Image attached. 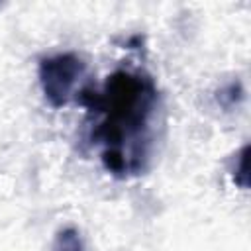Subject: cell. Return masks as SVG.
Returning <instances> with one entry per match:
<instances>
[{
  "instance_id": "1",
  "label": "cell",
  "mask_w": 251,
  "mask_h": 251,
  "mask_svg": "<svg viewBox=\"0 0 251 251\" xmlns=\"http://www.w3.org/2000/svg\"><path fill=\"white\" fill-rule=\"evenodd\" d=\"M82 73H84V61L75 53H57L43 57L39 61L37 75H39L41 92L49 102V106L53 108L65 106L71 100L73 90L80 80Z\"/></svg>"
},
{
  "instance_id": "2",
  "label": "cell",
  "mask_w": 251,
  "mask_h": 251,
  "mask_svg": "<svg viewBox=\"0 0 251 251\" xmlns=\"http://www.w3.org/2000/svg\"><path fill=\"white\" fill-rule=\"evenodd\" d=\"M53 251H84L80 233L71 226L59 229L53 241Z\"/></svg>"
},
{
  "instance_id": "3",
  "label": "cell",
  "mask_w": 251,
  "mask_h": 251,
  "mask_svg": "<svg viewBox=\"0 0 251 251\" xmlns=\"http://www.w3.org/2000/svg\"><path fill=\"white\" fill-rule=\"evenodd\" d=\"M218 104L224 108H233L239 104V100L243 98V86L239 80H233L229 84H226L220 92H218Z\"/></svg>"
},
{
  "instance_id": "4",
  "label": "cell",
  "mask_w": 251,
  "mask_h": 251,
  "mask_svg": "<svg viewBox=\"0 0 251 251\" xmlns=\"http://www.w3.org/2000/svg\"><path fill=\"white\" fill-rule=\"evenodd\" d=\"M247 151H249V145H243L237 153H235V159H233V167H231V176H233V182L239 186V188H247V173H245V165H247Z\"/></svg>"
}]
</instances>
